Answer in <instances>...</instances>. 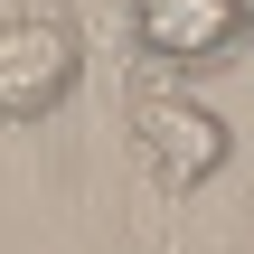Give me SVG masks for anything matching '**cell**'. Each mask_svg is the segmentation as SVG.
I'll return each mask as SVG.
<instances>
[{
	"label": "cell",
	"mask_w": 254,
	"mask_h": 254,
	"mask_svg": "<svg viewBox=\"0 0 254 254\" xmlns=\"http://www.w3.org/2000/svg\"><path fill=\"white\" fill-rule=\"evenodd\" d=\"M245 38L236 0H132V47L151 66H207Z\"/></svg>",
	"instance_id": "obj_3"
},
{
	"label": "cell",
	"mask_w": 254,
	"mask_h": 254,
	"mask_svg": "<svg viewBox=\"0 0 254 254\" xmlns=\"http://www.w3.org/2000/svg\"><path fill=\"white\" fill-rule=\"evenodd\" d=\"M236 19H245V38H254V0H236Z\"/></svg>",
	"instance_id": "obj_4"
},
{
	"label": "cell",
	"mask_w": 254,
	"mask_h": 254,
	"mask_svg": "<svg viewBox=\"0 0 254 254\" xmlns=\"http://www.w3.org/2000/svg\"><path fill=\"white\" fill-rule=\"evenodd\" d=\"M85 75V38L57 19V9H19L0 19V123H38L75 94Z\"/></svg>",
	"instance_id": "obj_2"
},
{
	"label": "cell",
	"mask_w": 254,
	"mask_h": 254,
	"mask_svg": "<svg viewBox=\"0 0 254 254\" xmlns=\"http://www.w3.org/2000/svg\"><path fill=\"white\" fill-rule=\"evenodd\" d=\"M123 113H132V151H141V170H151V189H160V198H198V189L236 160L226 113H207V104H198L189 85H170L160 66H141V75H132Z\"/></svg>",
	"instance_id": "obj_1"
}]
</instances>
